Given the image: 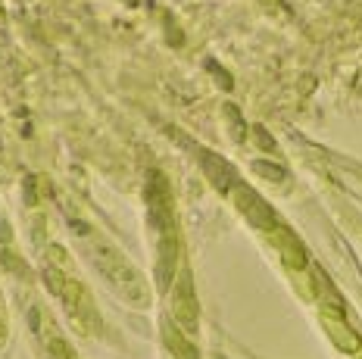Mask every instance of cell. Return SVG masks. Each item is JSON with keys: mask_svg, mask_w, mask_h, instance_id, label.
I'll return each instance as SVG.
<instances>
[{"mask_svg": "<svg viewBox=\"0 0 362 359\" xmlns=\"http://www.w3.org/2000/svg\"><path fill=\"white\" fill-rule=\"evenodd\" d=\"M256 172H262V175H269V178H284V172L281 169H272V163H256Z\"/></svg>", "mask_w": 362, "mask_h": 359, "instance_id": "obj_8", "label": "cell"}, {"mask_svg": "<svg viewBox=\"0 0 362 359\" xmlns=\"http://www.w3.org/2000/svg\"><path fill=\"white\" fill-rule=\"evenodd\" d=\"M197 297H194V288H191V272L187 269H178L175 275V290H172V319L178 322L181 328L194 331L197 328Z\"/></svg>", "mask_w": 362, "mask_h": 359, "instance_id": "obj_5", "label": "cell"}, {"mask_svg": "<svg viewBox=\"0 0 362 359\" xmlns=\"http://www.w3.org/2000/svg\"><path fill=\"white\" fill-rule=\"evenodd\" d=\"M322 325H325V331L331 334V338L337 341V347L341 350H359V341H356V334L350 331V328L344 325V319H341V312H331L328 306H322Z\"/></svg>", "mask_w": 362, "mask_h": 359, "instance_id": "obj_6", "label": "cell"}, {"mask_svg": "<svg viewBox=\"0 0 362 359\" xmlns=\"http://www.w3.org/2000/svg\"><path fill=\"white\" fill-rule=\"evenodd\" d=\"M228 197L235 200V206L240 209V216H244V219L250 222L253 228H259L262 235H269L272 228L281 225V219H278L275 209H272L253 188H247V184L240 182V178H235V184L228 188Z\"/></svg>", "mask_w": 362, "mask_h": 359, "instance_id": "obj_4", "label": "cell"}, {"mask_svg": "<svg viewBox=\"0 0 362 359\" xmlns=\"http://www.w3.org/2000/svg\"><path fill=\"white\" fill-rule=\"evenodd\" d=\"M163 338H165V347L172 350V356H175V359H200V353L194 350V343L185 341V331L172 325L169 319L163 322Z\"/></svg>", "mask_w": 362, "mask_h": 359, "instance_id": "obj_7", "label": "cell"}, {"mask_svg": "<svg viewBox=\"0 0 362 359\" xmlns=\"http://www.w3.org/2000/svg\"><path fill=\"white\" fill-rule=\"evenodd\" d=\"M69 225L75 231V237H78L81 253H85V257L90 259V266H94L97 272L116 288V294L125 297V300L134 303V306H147L150 303V288H147L144 275L122 257V250L112 247L107 237H103L94 225H88L78 213L69 216Z\"/></svg>", "mask_w": 362, "mask_h": 359, "instance_id": "obj_1", "label": "cell"}, {"mask_svg": "<svg viewBox=\"0 0 362 359\" xmlns=\"http://www.w3.org/2000/svg\"><path fill=\"white\" fill-rule=\"evenodd\" d=\"M147 209H150V222H153V231H156V272H160L163 288H169L181 266L178 263L181 244H178L175 204H172L169 182H165L163 172H150L147 175Z\"/></svg>", "mask_w": 362, "mask_h": 359, "instance_id": "obj_2", "label": "cell"}, {"mask_svg": "<svg viewBox=\"0 0 362 359\" xmlns=\"http://www.w3.org/2000/svg\"><path fill=\"white\" fill-rule=\"evenodd\" d=\"M44 281H47V288L57 294L69 325L81 338H94V334L100 331V312H97V303L85 290V284L75 278L66 266H57V263L44 266Z\"/></svg>", "mask_w": 362, "mask_h": 359, "instance_id": "obj_3", "label": "cell"}, {"mask_svg": "<svg viewBox=\"0 0 362 359\" xmlns=\"http://www.w3.org/2000/svg\"><path fill=\"white\" fill-rule=\"evenodd\" d=\"M6 341V316H4V300H0V343Z\"/></svg>", "mask_w": 362, "mask_h": 359, "instance_id": "obj_9", "label": "cell"}]
</instances>
